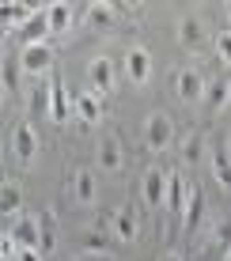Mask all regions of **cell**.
<instances>
[{"instance_id":"cell-34","label":"cell","mask_w":231,"mask_h":261,"mask_svg":"<svg viewBox=\"0 0 231 261\" xmlns=\"http://www.w3.org/2000/svg\"><path fill=\"white\" fill-rule=\"evenodd\" d=\"M224 151H227V155H231V133H227V148H224Z\"/></svg>"},{"instance_id":"cell-11","label":"cell","mask_w":231,"mask_h":261,"mask_svg":"<svg viewBox=\"0 0 231 261\" xmlns=\"http://www.w3.org/2000/svg\"><path fill=\"white\" fill-rule=\"evenodd\" d=\"M84 23L95 27V31H121V8H118V4H106V0H99V4H87Z\"/></svg>"},{"instance_id":"cell-18","label":"cell","mask_w":231,"mask_h":261,"mask_svg":"<svg viewBox=\"0 0 231 261\" xmlns=\"http://www.w3.org/2000/svg\"><path fill=\"white\" fill-rule=\"evenodd\" d=\"M201 102L209 106V114L224 110V106L231 102V80H227V76H216V80H209V84H205V98H201Z\"/></svg>"},{"instance_id":"cell-29","label":"cell","mask_w":231,"mask_h":261,"mask_svg":"<svg viewBox=\"0 0 231 261\" xmlns=\"http://www.w3.org/2000/svg\"><path fill=\"white\" fill-rule=\"evenodd\" d=\"M212 49H216L220 61H227V65H231V31H220L216 38H212Z\"/></svg>"},{"instance_id":"cell-10","label":"cell","mask_w":231,"mask_h":261,"mask_svg":"<svg viewBox=\"0 0 231 261\" xmlns=\"http://www.w3.org/2000/svg\"><path fill=\"white\" fill-rule=\"evenodd\" d=\"M12 151H15V159H19L23 167L34 163V155H38V133H34L27 121L12 125Z\"/></svg>"},{"instance_id":"cell-1","label":"cell","mask_w":231,"mask_h":261,"mask_svg":"<svg viewBox=\"0 0 231 261\" xmlns=\"http://www.w3.org/2000/svg\"><path fill=\"white\" fill-rule=\"evenodd\" d=\"M144 148L148 151H167L174 144V121H171V114L167 110H152L144 118Z\"/></svg>"},{"instance_id":"cell-20","label":"cell","mask_w":231,"mask_h":261,"mask_svg":"<svg viewBox=\"0 0 231 261\" xmlns=\"http://www.w3.org/2000/svg\"><path fill=\"white\" fill-rule=\"evenodd\" d=\"M12 239H15V246H19V250H38V220L23 216V220L12 227Z\"/></svg>"},{"instance_id":"cell-21","label":"cell","mask_w":231,"mask_h":261,"mask_svg":"<svg viewBox=\"0 0 231 261\" xmlns=\"http://www.w3.org/2000/svg\"><path fill=\"white\" fill-rule=\"evenodd\" d=\"M23 190H19V182H4L0 186V216H19L23 212Z\"/></svg>"},{"instance_id":"cell-28","label":"cell","mask_w":231,"mask_h":261,"mask_svg":"<svg viewBox=\"0 0 231 261\" xmlns=\"http://www.w3.org/2000/svg\"><path fill=\"white\" fill-rule=\"evenodd\" d=\"M212 246L224 250V254L231 250V220H220L216 223V231H212Z\"/></svg>"},{"instance_id":"cell-16","label":"cell","mask_w":231,"mask_h":261,"mask_svg":"<svg viewBox=\"0 0 231 261\" xmlns=\"http://www.w3.org/2000/svg\"><path fill=\"white\" fill-rule=\"evenodd\" d=\"M72 114L84 125H95V121H102L106 106H102V98H95L91 91H80V95H72Z\"/></svg>"},{"instance_id":"cell-27","label":"cell","mask_w":231,"mask_h":261,"mask_svg":"<svg viewBox=\"0 0 231 261\" xmlns=\"http://www.w3.org/2000/svg\"><path fill=\"white\" fill-rule=\"evenodd\" d=\"M212 170H216V182L224 186V190H231V155L227 151H216V155H212Z\"/></svg>"},{"instance_id":"cell-15","label":"cell","mask_w":231,"mask_h":261,"mask_svg":"<svg viewBox=\"0 0 231 261\" xmlns=\"http://www.w3.org/2000/svg\"><path fill=\"white\" fill-rule=\"evenodd\" d=\"M201 220H205V190L190 186V197H186V212H182V231H186V235H193V231L201 227Z\"/></svg>"},{"instance_id":"cell-9","label":"cell","mask_w":231,"mask_h":261,"mask_svg":"<svg viewBox=\"0 0 231 261\" xmlns=\"http://www.w3.org/2000/svg\"><path fill=\"white\" fill-rule=\"evenodd\" d=\"M140 201H144L148 208H163V201H167V170L148 167L144 174H140Z\"/></svg>"},{"instance_id":"cell-14","label":"cell","mask_w":231,"mask_h":261,"mask_svg":"<svg viewBox=\"0 0 231 261\" xmlns=\"http://www.w3.org/2000/svg\"><path fill=\"white\" fill-rule=\"evenodd\" d=\"M72 197L84 208H91L95 201H99V182H95V174L87 167H80V170H72Z\"/></svg>"},{"instance_id":"cell-37","label":"cell","mask_w":231,"mask_h":261,"mask_svg":"<svg viewBox=\"0 0 231 261\" xmlns=\"http://www.w3.org/2000/svg\"><path fill=\"white\" fill-rule=\"evenodd\" d=\"M224 261H231V250H227V254H224Z\"/></svg>"},{"instance_id":"cell-4","label":"cell","mask_w":231,"mask_h":261,"mask_svg":"<svg viewBox=\"0 0 231 261\" xmlns=\"http://www.w3.org/2000/svg\"><path fill=\"white\" fill-rule=\"evenodd\" d=\"M171 91L178 95V102L193 106V102H201V98H205V76H201L197 68H174Z\"/></svg>"},{"instance_id":"cell-30","label":"cell","mask_w":231,"mask_h":261,"mask_svg":"<svg viewBox=\"0 0 231 261\" xmlns=\"http://www.w3.org/2000/svg\"><path fill=\"white\" fill-rule=\"evenodd\" d=\"M15 254H19V246H15L12 231H8V235H0V261H8V257H15Z\"/></svg>"},{"instance_id":"cell-3","label":"cell","mask_w":231,"mask_h":261,"mask_svg":"<svg viewBox=\"0 0 231 261\" xmlns=\"http://www.w3.org/2000/svg\"><path fill=\"white\" fill-rule=\"evenodd\" d=\"M53 61H57V53H53L49 42H38V46H23L19 49L23 76H53Z\"/></svg>"},{"instance_id":"cell-12","label":"cell","mask_w":231,"mask_h":261,"mask_svg":"<svg viewBox=\"0 0 231 261\" xmlns=\"http://www.w3.org/2000/svg\"><path fill=\"white\" fill-rule=\"evenodd\" d=\"M186 197H190V182H186L178 170H171V174H167V201H163V208L171 212L178 223H182V212H186Z\"/></svg>"},{"instance_id":"cell-6","label":"cell","mask_w":231,"mask_h":261,"mask_svg":"<svg viewBox=\"0 0 231 261\" xmlns=\"http://www.w3.org/2000/svg\"><path fill=\"white\" fill-rule=\"evenodd\" d=\"M174 38H178L182 49L197 53V49L209 46V27H205V19H201V15H182L178 27H174Z\"/></svg>"},{"instance_id":"cell-8","label":"cell","mask_w":231,"mask_h":261,"mask_svg":"<svg viewBox=\"0 0 231 261\" xmlns=\"http://www.w3.org/2000/svg\"><path fill=\"white\" fill-rule=\"evenodd\" d=\"M110 235H114V242H137V235H140V216H137L133 204H121V208L110 212Z\"/></svg>"},{"instance_id":"cell-19","label":"cell","mask_w":231,"mask_h":261,"mask_svg":"<svg viewBox=\"0 0 231 261\" xmlns=\"http://www.w3.org/2000/svg\"><path fill=\"white\" fill-rule=\"evenodd\" d=\"M34 12L38 8H31V4H0V31H19Z\"/></svg>"},{"instance_id":"cell-17","label":"cell","mask_w":231,"mask_h":261,"mask_svg":"<svg viewBox=\"0 0 231 261\" xmlns=\"http://www.w3.org/2000/svg\"><path fill=\"white\" fill-rule=\"evenodd\" d=\"M46 34H53V31H49V23H46V8H38V12H34L19 31H15V38H19L23 46H38V42H46Z\"/></svg>"},{"instance_id":"cell-35","label":"cell","mask_w":231,"mask_h":261,"mask_svg":"<svg viewBox=\"0 0 231 261\" xmlns=\"http://www.w3.org/2000/svg\"><path fill=\"white\" fill-rule=\"evenodd\" d=\"M0 159H4V137H0Z\"/></svg>"},{"instance_id":"cell-13","label":"cell","mask_w":231,"mask_h":261,"mask_svg":"<svg viewBox=\"0 0 231 261\" xmlns=\"http://www.w3.org/2000/svg\"><path fill=\"white\" fill-rule=\"evenodd\" d=\"M121 167H125L121 140L114 137V133H102V137H99V170H106V174H118Z\"/></svg>"},{"instance_id":"cell-32","label":"cell","mask_w":231,"mask_h":261,"mask_svg":"<svg viewBox=\"0 0 231 261\" xmlns=\"http://www.w3.org/2000/svg\"><path fill=\"white\" fill-rule=\"evenodd\" d=\"M159 261H182L178 254H163V257H159Z\"/></svg>"},{"instance_id":"cell-7","label":"cell","mask_w":231,"mask_h":261,"mask_svg":"<svg viewBox=\"0 0 231 261\" xmlns=\"http://www.w3.org/2000/svg\"><path fill=\"white\" fill-rule=\"evenodd\" d=\"M121 68H125V80L133 87H144L148 80H152V53L144 46H133L125 57H121Z\"/></svg>"},{"instance_id":"cell-2","label":"cell","mask_w":231,"mask_h":261,"mask_svg":"<svg viewBox=\"0 0 231 261\" xmlns=\"http://www.w3.org/2000/svg\"><path fill=\"white\" fill-rule=\"evenodd\" d=\"M114 84H118V61L102 53V57H95L91 65H87V91L95 98H102V95L114 91Z\"/></svg>"},{"instance_id":"cell-25","label":"cell","mask_w":231,"mask_h":261,"mask_svg":"<svg viewBox=\"0 0 231 261\" xmlns=\"http://www.w3.org/2000/svg\"><path fill=\"white\" fill-rule=\"evenodd\" d=\"M19 76H23V68H19V57H4L0 61V87L4 91H15V84H19Z\"/></svg>"},{"instance_id":"cell-24","label":"cell","mask_w":231,"mask_h":261,"mask_svg":"<svg viewBox=\"0 0 231 261\" xmlns=\"http://www.w3.org/2000/svg\"><path fill=\"white\" fill-rule=\"evenodd\" d=\"M201 155H205V133H190L182 144V163L193 167V163H201Z\"/></svg>"},{"instance_id":"cell-31","label":"cell","mask_w":231,"mask_h":261,"mask_svg":"<svg viewBox=\"0 0 231 261\" xmlns=\"http://www.w3.org/2000/svg\"><path fill=\"white\" fill-rule=\"evenodd\" d=\"M15 261H42V254H38V250H19Z\"/></svg>"},{"instance_id":"cell-5","label":"cell","mask_w":231,"mask_h":261,"mask_svg":"<svg viewBox=\"0 0 231 261\" xmlns=\"http://www.w3.org/2000/svg\"><path fill=\"white\" fill-rule=\"evenodd\" d=\"M46 110H49L53 125L72 118V98H68V91H65V76H61V72H53L49 84H46Z\"/></svg>"},{"instance_id":"cell-36","label":"cell","mask_w":231,"mask_h":261,"mask_svg":"<svg viewBox=\"0 0 231 261\" xmlns=\"http://www.w3.org/2000/svg\"><path fill=\"white\" fill-rule=\"evenodd\" d=\"M0 106H4V87H0Z\"/></svg>"},{"instance_id":"cell-38","label":"cell","mask_w":231,"mask_h":261,"mask_svg":"<svg viewBox=\"0 0 231 261\" xmlns=\"http://www.w3.org/2000/svg\"><path fill=\"white\" fill-rule=\"evenodd\" d=\"M0 53H4V42H0Z\"/></svg>"},{"instance_id":"cell-26","label":"cell","mask_w":231,"mask_h":261,"mask_svg":"<svg viewBox=\"0 0 231 261\" xmlns=\"http://www.w3.org/2000/svg\"><path fill=\"white\" fill-rule=\"evenodd\" d=\"M110 246H114V239L102 235V231H87L84 235V250L87 254H110Z\"/></svg>"},{"instance_id":"cell-33","label":"cell","mask_w":231,"mask_h":261,"mask_svg":"<svg viewBox=\"0 0 231 261\" xmlns=\"http://www.w3.org/2000/svg\"><path fill=\"white\" fill-rule=\"evenodd\" d=\"M224 12H227V19H231V0H227V4H224Z\"/></svg>"},{"instance_id":"cell-23","label":"cell","mask_w":231,"mask_h":261,"mask_svg":"<svg viewBox=\"0 0 231 261\" xmlns=\"http://www.w3.org/2000/svg\"><path fill=\"white\" fill-rule=\"evenodd\" d=\"M72 8L68 4H49L46 8V23H49V31H68V27H72Z\"/></svg>"},{"instance_id":"cell-22","label":"cell","mask_w":231,"mask_h":261,"mask_svg":"<svg viewBox=\"0 0 231 261\" xmlns=\"http://www.w3.org/2000/svg\"><path fill=\"white\" fill-rule=\"evenodd\" d=\"M53 246H57V223H53V208H46L38 220V254H49Z\"/></svg>"}]
</instances>
